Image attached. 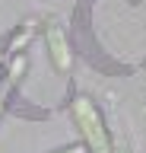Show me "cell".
<instances>
[{"label": "cell", "mask_w": 146, "mask_h": 153, "mask_svg": "<svg viewBox=\"0 0 146 153\" xmlns=\"http://www.w3.org/2000/svg\"><path fill=\"white\" fill-rule=\"evenodd\" d=\"M73 121H76L79 134H83V140H86V147L92 153H111L108 131H105V124H102L98 108L92 105V99H86V96H76L73 99Z\"/></svg>", "instance_id": "6da1fadb"}, {"label": "cell", "mask_w": 146, "mask_h": 153, "mask_svg": "<svg viewBox=\"0 0 146 153\" xmlns=\"http://www.w3.org/2000/svg\"><path fill=\"white\" fill-rule=\"evenodd\" d=\"M45 38H48V51H51V61H54V67L67 74L70 67H73V51H70V45H67L64 29H60L57 22H51L48 32H45Z\"/></svg>", "instance_id": "7a4b0ae2"}, {"label": "cell", "mask_w": 146, "mask_h": 153, "mask_svg": "<svg viewBox=\"0 0 146 153\" xmlns=\"http://www.w3.org/2000/svg\"><path fill=\"white\" fill-rule=\"evenodd\" d=\"M26 70V57L22 54H16L13 57V64H10V74H7V80L0 83V112H3V105H7V96H10V89H13V83L19 80V74Z\"/></svg>", "instance_id": "3957f363"}, {"label": "cell", "mask_w": 146, "mask_h": 153, "mask_svg": "<svg viewBox=\"0 0 146 153\" xmlns=\"http://www.w3.org/2000/svg\"><path fill=\"white\" fill-rule=\"evenodd\" d=\"M32 32H35V22H26V29H22L19 35L13 38V45H10V51H19V48H22V45H26V42H29V38H32Z\"/></svg>", "instance_id": "277c9868"}, {"label": "cell", "mask_w": 146, "mask_h": 153, "mask_svg": "<svg viewBox=\"0 0 146 153\" xmlns=\"http://www.w3.org/2000/svg\"><path fill=\"white\" fill-rule=\"evenodd\" d=\"M60 153H86V147H67V150H60Z\"/></svg>", "instance_id": "5b68a950"}]
</instances>
